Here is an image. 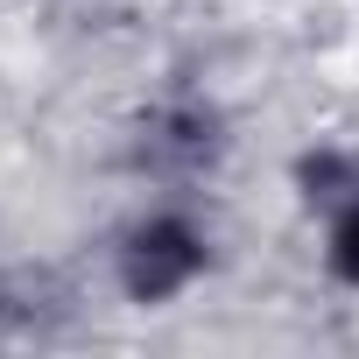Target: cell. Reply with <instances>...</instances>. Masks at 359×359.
<instances>
[{"instance_id": "obj_2", "label": "cell", "mask_w": 359, "mask_h": 359, "mask_svg": "<svg viewBox=\"0 0 359 359\" xmlns=\"http://www.w3.org/2000/svg\"><path fill=\"white\" fill-rule=\"evenodd\" d=\"M226 155V113L212 99H155L134 120V162L162 184H191Z\"/></svg>"}, {"instance_id": "obj_3", "label": "cell", "mask_w": 359, "mask_h": 359, "mask_svg": "<svg viewBox=\"0 0 359 359\" xmlns=\"http://www.w3.org/2000/svg\"><path fill=\"white\" fill-rule=\"evenodd\" d=\"M289 191H296V205H303L310 219L352 205V198H359V141H338V134L303 141V148L289 155Z\"/></svg>"}, {"instance_id": "obj_4", "label": "cell", "mask_w": 359, "mask_h": 359, "mask_svg": "<svg viewBox=\"0 0 359 359\" xmlns=\"http://www.w3.org/2000/svg\"><path fill=\"white\" fill-rule=\"evenodd\" d=\"M317 261H324V282L359 296V198L324 212V233H317Z\"/></svg>"}, {"instance_id": "obj_1", "label": "cell", "mask_w": 359, "mask_h": 359, "mask_svg": "<svg viewBox=\"0 0 359 359\" xmlns=\"http://www.w3.org/2000/svg\"><path fill=\"white\" fill-rule=\"evenodd\" d=\"M212 268H219V233L176 198L141 205L106 247V275L127 310H176Z\"/></svg>"}]
</instances>
